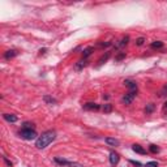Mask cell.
<instances>
[{"label":"cell","instance_id":"11","mask_svg":"<svg viewBox=\"0 0 167 167\" xmlns=\"http://www.w3.org/2000/svg\"><path fill=\"white\" fill-rule=\"evenodd\" d=\"M93 51H94V47H86V48H85V50H84V52H82L84 59L86 60L87 57H89L90 55H92V52H93Z\"/></svg>","mask_w":167,"mask_h":167},{"label":"cell","instance_id":"26","mask_svg":"<svg viewBox=\"0 0 167 167\" xmlns=\"http://www.w3.org/2000/svg\"><path fill=\"white\" fill-rule=\"evenodd\" d=\"M4 161H5V163H7L8 166H9V167H12V162H11V161H8V159H7V158H5V157H4Z\"/></svg>","mask_w":167,"mask_h":167},{"label":"cell","instance_id":"8","mask_svg":"<svg viewBox=\"0 0 167 167\" xmlns=\"http://www.w3.org/2000/svg\"><path fill=\"white\" fill-rule=\"evenodd\" d=\"M132 150L135 151V153H137V154H141V156H144V154H146V150H145V149L142 148L141 145H138V144L132 145Z\"/></svg>","mask_w":167,"mask_h":167},{"label":"cell","instance_id":"14","mask_svg":"<svg viewBox=\"0 0 167 167\" xmlns=\"http://www.w3.org/2000/svg\"><path fill=\"white\" fill-rule=\"evenodd\" d=\"M150 47H151V48H162V47H163V42L156 41V42H153V43L150 44Z\"/></svg>","mask_w":167,"mask_h":167},{"label":"cell","instance_id":"7","mask_svg":"<svg viewBox=\"0 0 167 167\" xmlns=\"http://www.w3.org/2000/svg\"><path fill=\"white\" fill-rule=\"evenodd\" d=\"M119 161H120L119 154H118L116 151H111V153H110V163H111V165L112 166L118 165V163H119Z\"/></svg>","mask_w":167,"mask_h":167},{"label":"cell","instance_id":"3","mask_svg":"<svg viewBox=\"0 0 167 167\" xmlns=\"http://www.w3.org/2000/svg\"><path fill=\"white\" fill-rule=\"evenodd\" d=\"M54 161H55V163H57V165H60V166H68V167H84V165H81V163H78V162H71V161H68V159H62V158H59V157L54 158Z\"/></svg>","mask_w":167,"mask_h":167},{"label":"cell","instance_id":"24","mask_svg":"<svg viewBox=\"0 0 167 167\" xmlns=\"http://www.w3.org/2000/svg\"><path fill=\"white\" fill-rule=\"evenodd\" d=\"M144 38H138L137 41H136V43H137V46H141V44H144Z\"/></svg>","mask_w":167,"mask_h":167},{"label":"cell","instance_id":"16","mask_svg":"<svg viewBox=\"0 0 167 167\" xmlns=\"http://www.w3.org/2000/svg\"><path fill=\"white\" fill-rule=\"evenodd\" d=\"M22 128H25V129H34V124L30 123V121H25L24 125H22Z\"/></svg>","mask_w":167,"mask_h":167},{"label":"cell","instance_id":"27","mask_svg":"<svg viewBox=\"0 0 167 167\" xmlns=\"http://www.w3.org/2000/svg\"><path fill=\"white\" fill-rule=\"evenodd\" d=\"M124 56H125V54H121V55H119V56H118V60H120V59H123V57Z\"/></svg>","mask_w":167,"mask_h":167},{"label":"cell","instance_id":"28","mask_svg":"<svg viewBox=\"0 0 167 167\" xmlns=\"http://www.w3.org/2000/svg\"><path fill=\"white\" fill-rule=\"evenodd\" d=\"M163 107H165V110H167V101H166V103H165V106H163Z\"/></svg>","mask_w":167,"mask_h":167},{"label":"cell","instance_id":"17","mask_svg":"<svg viewBox=\"0 0 167 167\" xmlns=\"http://www.w3.org/2000/svg\"><path fill=\"white\" fill-rule=\"evenodd\" d=\"M44 102H47V103H50V105H54V103H56V99H54V98H51L50 95H44Z\"/></svg>","mask_w":167,"mask_h":167},{"label":"cell","instance_id":"2","mask_svg":"<svg viewBox=\"0 0 167 167\" xmlns=\"http://www.w3.org/2000/svg\"><path fill=\"white\" fill-rule=\"evenodd\" d=\"M19 135H20V137L21 138H24V140H28V141H32V140H35V138H38L37 137V132H35L34 129H25V128H22L19 132Z\"/></svg>","mask_w":167,"mask_h":167},{"label":"cell","instance_id":"10","mask_svg":"<svg viewBox=\"0 0 167 167\" xmlns=\"http://www.w3.org/2000/svg\"><path fill=\"white\" fill-rule=\"evenodd\" d=\"M3 118H4L7 121H9V123H16V121L19 120L16 115H13V114H4L3 115Z\"/></svg>","mask_w":167,"mask_h":167},{"label":"cell","instance_id":"1","mask_svg":"<svg viewBox=\"0 0 167 167\" xmlns=\"http://www.w3.org/2000/svg\"><path fill=\"white\" fill-rule=\"evenodd\" d=\"M55 138H56V132L55 130H46V132H43L37 138V141H35V146H37L38 149H44V148H47Z\"/></svg>","mask_w":167,"mask_h":167},{"label":"cell","instance_id":"19","mask_svg":"<svg viewBox=\"0 0 167 167\" xmlns=\"http://www.w3.org/2000/svg\"><path fill=\"white\" fill-rule=\"evenodd\" d=\"M153 110H154V105L153 103H149V105L146 106V108H145V112H146V114H150Z\"/></svg>","mask_w":167,"mask_h":167},{"label":"cell","instance_id":"18","mask_svg":"<svg viewBox=\"0 0 167 167\" xmlns=\"http://www.w3.org/2000/svg\"><path fill=\"white\" fill-rule=\"evenodd\" d=\"M149 150H150L151 153H159V148H158L157 145H150V146H149Z\"/></svg>","mask_w":167,"mask_h":167},{"label":"cell","instance_id":"25","mask_svg":"<svg viewBox=\"0 0 167 167\" xmlns=\"http://www.w3.org/2000/svg\"><path fill=\"white\" fill-rule=\"evenodd\" d=\"M130 163H132V165H135V166H137V167H142V165L140 162H137V161H129Z\"/></svg>","mask_w":167,"mask_h":167},{"label":"cell","instance_id":"21","mask_svg":"<svg viewBox=\"0 0 167 167\" xmlns=\"http://www.w3.org/2000/svg\"><path fill=\"white\" fill-rule=\"evenodd\" d=\"M145 167H158V162H154V161H151V162H148Z\"/></svg>","mask_w":167,"mask_h":167},{"label":"cell","instance_id":"23","mask_svg":"<svg viewBox=\"0 0 167 167\" xmlns=\"http://www.w3.org/2000/svg\"><path fill=\"white\" fill-rule=\"evenodd\" d=\"M85 65H86V60H82V62H80L77 64V68L80 69V68H82V67H85Z\"/></svg>","mask_w":167,"mask_h":167},{"label":"cell","instance_id":"12","mask_svg":"<svg viewBox=\"0 0 167 167\" xmlns=\"http://www.w3.org/2000/svg\"><path fill=\"white\" fill-rule=\"evenodd\" d=\"M16 55H17L16 50H8L7 52L4 54V57H5V59H12V57H14Z\"/></svg>","mask_w":167,"mask_h":167},{"label":"cell","instance_id":"9","mask_svg":"<svg viewBox=\"0 0 167 167\" xmlns=\"http://www.w3.org/2000/svg\"><path fill=\"white\" fill-rule=\"evenodd\" d=\"M106 141V144L108 145V146H119V140H116V138H112V137H107L105 140Z\"/></svg>","mask_w":167,"mask_h":167},{"label":"cell","instance_id":"22","mask_svg":"<svg viewBox=\"0 0 167 167\" xmlns=\"http://www.w3.org/2000/svg\"><path fill=\"white\" fill-rule=\"evenodd\" d=\"M111 105H108V103H107V105H105V106H103V110H105V112H110L111 111Z\"/></svg>","mask_w":167,"mask_h":167},{"label":"cell","instance_id":"13","mask_svg":"<svg viewBox=\"0 0 167 167\" xmlns=\"http://www.w3.org/2000/svg\"><path fill=\"white\" fill-rule=\"evenodd\" d=\"M128 41H129V37L127 35V37H124V38H121V41L119 42V43L116 44L118 47H124V46H127L128 44Z\"/></svg>","mask_w":167,"mask_h":167},{"label":"cell","instance_id":"6","mask_svg":"<svg viewBox=\"0 0 167 167\" xmlns=\"http://www.w3.org/2000/svg\"><path fill=\"white\" fill-rule=\"evenodd\" d=\"M99 107L101 106L97 105V103H93V102H87L84 105V110H87V111H97V110H99Z\"/></svg>","mask_w":167,"mask_h":167},{"label":"cell","instance_id":"5","mask_svg":"<svg viewBox=\"0 0 167 167\" xmlns=\"http://www.w3.org/2000/svg\"><path fill=\"white\" fill-rule=\"evenodd\" d=\"M135 94H132V93H127V94H124L123 97H121V102L124 103V105H130L132 103V101L135 99Z\"/></svg>","mask_w":167,"mask_h":167},{"label":"cell","instance_id":"15","mask_svg":"<svg viewBox=\"0 0 167 167\" xmlns=\"http://www.w3.org/2000/svg\"><path fill=\"white\" fill-rule=\"evenodd\" d=\"M110 57V52H106V55H103L101 59L98 60V65H101V64H103L105 62H107V59Z\"/></svg>","mask_w":167,"mask_h":167},{"label":"cell","instance_id":"4","mask_svg":"<svg viewBox=\"0 0 167 167\" xmlns=\"http://www.w3.org/2000/svg\"><path fill=\"white\" fill-rule=\"evenodd\" d=\"M124 84H125V86L129 89V93H132V94H137V84L135 82V81H132V80H125L124 81Z\"/></svg>","mask_w":167,"mask_h":167},{"label":"cell","instance_id":"20","mask_svg":"<svg viewBox=\"0 0 167 167\" xmlns=\"http://www.w3.org/2000/svg\"><path fill=\"white\" fill-rule=\"evenodd\" d=\"M165 95H167V85H165L162 87V90L159 92V97H165Z\"/></svg>","mask_w":167,"mask_h":167}]
</instances>
